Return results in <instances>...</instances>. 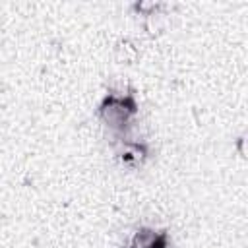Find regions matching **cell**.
Returning a JSON list of instances; mask_svg holds the SVG:
<instances>
[{
  "mask_svg": "<svg viewBox=\"0 0 248 248\" xmlns=\"http://www.w3.org/2000/svg\"><path fill=\"white\" fill-rule=\"evenodd\" d=\"M138 112H140V105L134 89L108 91L97 107L99 120L116 136H124L130 130Z\"/></svg>",
  "mask_w": 248,
  "mask_h": 248,
  "instance_id": "1",
  "label": "cell"
},
{
  "mask_svg": "<svg viewBox=\"0 0 248 248\" xmlns=\"http://www.w3.org/2000/svg\"><path fill=\"white\" fill-rule=\"evenodd\" d=\"M122 248H170V232L167 229L140 227Z\"/></svg>",
  "mask_w": 248,
  "mask_h": 248,
  "instance_id": "2",
  "label": "cell"
},
{
  "mask_svg": "<svg viewBox=\"0 0 248 248\" xmlns=\"http://www.w3.org/2000/svg\"><path fill=\"white\" fill-rule=\"evenodd\" d=\"M116 159L130 169H140L147 163L149 159V147L143 141H136V140H128V138H120V141L116 143Z\"/></svg>",
  "mask_w": 248,
  "mask_h": 248,
  "instance_id": "3",
  "label": "cell"
},
{
  "mask_svg": "<svg viewBox=\"0 0 248 248\" xmlns=\"http://www.w3.org/2000/svg\"><path fill=\"white\" fill-rule=\"evenodd\" d=\"M112 54H114V60L118 64H136L140 60V46L138 43L132 39V37H120L116 43H114V48H112Z\"/></svg>",
  "mask_w": 248,
  "mask_h": 248,
  "instance_id": "4",
  "label": "cell"
},
{
  "mask_svg": "<svg viewBox=\"0 0 248 248\" xmlns=\"http://www.w3.org/2000/svg\"><path fill=\"white\" fill-rule=\"evenodd\" d=\"M130 8H132L138 16L147 17V16L157 14V12H163V10L167 8V4H163V2H153V0H136Z\"/></svg>",
  "mask_w": 248,
  "mask_h": 248,
  "instance_id": "5",
  "label": "cell"
},
{
  "mask_svg": "<svg viewBox=\"0 0 248 248\" xmlns=\"http://www.w3.org/2000/svg\"><path fill=\"white\" fill-rule=\"evenodd\" d=\"M143 29H145L147 35H151V37L159 35V33L165 29V16H163V12H157V14H153V16L143 17Z\"/></svg>",
  "mask_w": 248,
  "mask_h": 248,
  "instance_id": "6",
  "label": "cell"
},
{
  "mask_svg": "<svg viewBox=\"0 0 248 248\" xmlns=\"http://www.w3.org/2000/svg\"><path fill=\"white\" fill-rule=\"evenodd\" d=\"M242 143H244V136H240V138L236 140V147H238V153L244 157V149H242Z\"/></svg>",
  "mask_w": 248,
  "mask_h": 248,
  "instance_id": "7",
  "label": "cell"
}]
</instances>
